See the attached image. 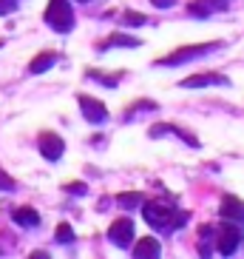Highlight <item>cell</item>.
<instances>
[{
    "mask_svg": "<svg viewBox=\"0 0 244 259\" xmlns=\"http://www.w3.org/2000/svg\"><path fill=\"white\" fill-rule=\"evenodd\" d=\"M142 217L156 231H176L179 225L188 222V213L179 211L173 202H162V199H148V202H142Z\"/></svg>",
    "mask_w": 244,
    "mask_h": 259,
    "instance_id": "obj_1",
    "label": "cell"
},
{
    "mask_svg": "<svg viewBox=\"0 0 244 259\" xmlns=\"http://www.w3.org/2000/svg\"><path fill=\"white\" fill-rule=\"evenodd\" d=\"M221 49V40H210V43H196V46H182V49H173L170 54L159 57L156 66H185V63L191 60H199V57H205V54L216 52Z\"/></svg>",
    "mask_w": 244,
    "mask_h": 259,
    "instance_id": "obj_2",
    "label": "cell"
},
{
    "mask_svg": "<svg viewBox=\"0 0 244 259\" xmlns=\"http://www.w3.org/2000/svg\"><path fill=\"white\" fill-rule=\"evenodd\" d=\"M213 239H216V251H219L221 256H233L236 248L244 242V225L224 220L219 225V231H213Z\"/></svg>",
    "mask_w": 244,
    "mask_h": 259,
    "instance_id": "obj_3",
    "label": "cell"
},
{
    "mask_svg": "<svg viewBox=\"0 0 244 259\" xmlns=\"http://www.w3.org/2000/svg\"><path fill=\"white\" fill-rule=\"evenodd\" d=\"M43 17H46V23L51 26L54 31H60V34H69V31L74 29V9H71L69 0H48Z\"/></svg>",
    "mask_w": 244,
    "mask_h": 259,
    "instance_id": "obj_4",
    "label": "cell"
},
{
    "mask_svg": "<svg viewBox=\"0 0 244 259\" xmlns=\"http://www.w3.org/2000/svg\"><path fill=\"white\" fill-rule=\"evenodd\" d=\"M134 231H137L134 220H128V217H119V220L111 222V228H108V239H111L116 248H128V245L134 242Z\"/></svg>",
    "mask_w": 244,
    "mask_h": 259,
    "instance_id": "obj_5",
    "label": "cell"
},
{
    "mask_svg": "<svg viewBox=\"0 0 244 259\" xmlns=\"http://www.w3.org/2000/svg\"><path fill=\"white\" fill-rule=\"evenodd\" d=\"M77 103H80V108H83V117H85L88 122H94V125H102V122L108 120V108H105V103H99L97 97L80 94V97H77Z\"/></svg>",
    "mask_w": 244,
    "mask_h": 259,
    "instance_id": "obj_6",
    "label": "cell"
},
{
    "mask_svg": "<svg viewBox=\"0 0 244 259\" xmlns=\"http://www.w3.org/2000/svg\"><path fill=\"white\" fill-rule=\"evenodd\" d=\"M37 145H40V154H43L48 162H57L63 157V151H66L63 137H60V134H54V131H43L40 140H37Z\"/></svg>",
    "mask_w": 244,
    "mask_h": 259,
    "instance_id": "obj_7",
    "label": "cell"
},
{
    "mask_svg": "<svg viewBox=\"0 0 244 259\" xmlns=\"http://www.w3.org/2000/svg\"><path fill=\"white\" fill-rule=\"evenodd\" d=\"M139 46H142V40L139 37L125 34V31H114V34H108L105 40H99L97 52H108V49H139Z\"/></svg>",
    "mask_w": 244,
    "mask_h": 259,
    "instance_id": "obj_8",
    "label": "cell"
},
{
    "mask_svg": "<svg viewBox=\"0 0 244 259\" xmlns=\"http://www.w3.org/2000/svg\"><path fill=\"white\" fill-rule=\"evenodd\" d=\"M207 85H230V80L216 71H202V74H191L182 80V89H207Z\"/></svg>",
    "mask_w": 244,
    "mask_h": 259,
    "instance_id": "obj_9",
    "label": "cell"
},
{
    "mask_svg": "<svg viewBox=\"0 0 244 259\" xmlns=\"http://www.w3.org/2000/svg\"><path fill=\"white\" fill-rule=\"evenodd\" d=\"M162 134H176V137H182L185 143L191 145V148H199L196 134H191V131L179 128V125H170V122H159V125H151V128H148V137H153V140H159Z\"/></svg>",
    "mask_w": 244,
    "mask_h": 259,
    "instance_id": "obj_10",
    "label": "cell"
},
{
    "mask_svg": "<svg viewBox=\"0 0 244 259\" xmlns=\"http://www.w3.org/2000/svg\"><path fill=\"white\" fill-rule=\"evenodd\" d=\"M227 0H191L188 3V12H191L193 17H210L216 15V12H227Z\"/></svg>",
    "mask_w": 244,
    "mask_h": 259,
    "instance_id": "obj_11",
    "label": "cell"
},
{
    "mask_svg": "<svg viewBox=\"0 0 244 259\" xmlns=\"http://www.w3.org/2000/svg\"><path fill=\"white\" fill-rule=\"evenodd\" d=\"M221 220H230V222H238V225H244V202L238 197H224L221 199Z\"/></svg>",
    "mask_w": 244,
    "mask_h": 259,
    "instance_id": "obj_12",
    "label": "cell"
},
{
    "mask_svg": "<svg viewBox=\"0 0 244 259\" xmlns=\"http://www.w3.org/2000/svg\"><path fill=\"white\" fill-rule=\"evenodd\" d=\"M162 245L156 242V236H142L137 245H134V256L137 259H159Z\"/></svg>",
    "mask_w": 244,
    "mask_h": 259,
    "instance_id": "obj_13",
    "label": "cell"
},
{
    "mask_svg": "<svg viewBox=\"0 0 244 259\" xmlns=\"http://www.w3.org/2000/svg\"><path fill=\"white\" fill-rule=\"evenodd\" d=\"M12 220H15L20 228H37L40 225V213L34 211V208H29V205H20V208L12 211Z\"/></svg>",
    "mask_w": 244,
    "mask_h": 259,
    "instance_id": "obj_14",
    "label": "cell"
},
{
    "mask_svg": "<svg viewBox=\"0 0 244 259\" xmlns=\"http://www.w3.org/2000/svg\"><path fill=\"white\" fill-rule=\"evenodd\" d=\"M57 63V54L54 52H40L34 60L29 63V74H43V71H48Z\"/></svg>",
    "mask_w": 244,
    "mask_h": 259,
    "instance_id": "obj_15",
    "label": "cell"
},
{
    "mask_svg": "<svg viewBox=\"0 0 244 259\" xmlns=\"http://www.w3.org/2000/svg\"><path fill=\"white\" fill-rule=\"evenodd\" d=\"M145 202V197L139 194V191H122V194H116V205H122L125 211H134L137 205H142Z\"/></svg>",
    "mask_w": 244,
    "mask_h": 259,
    "instance_id": "obj_16",
    "label": "cell"
},
{
    "mask_svg": "<svg viewBox=\"0 0 244 259\" xmlns=\"http://www.w3.org/2000/svg\"><path fill=\"white\" fill-rule=\"evenodd\" d=\"M85 77H91V80H97V83L114 89V85H119V77L122 74H102V71H97V69H88V71H85Z\"/></svg>",
    "mask_w": 244,
    "mask_h": 259,
    "instance_id": "obj_17",
    "label": "cell"
},
{
    "mask_svg": "<svg viewBox=\"0 0 244 259\" xmlns=\"http://www.w3.org/2000/svg\"><path fill=\"white\" fill-rule=\"evenodd\" d=\"M142 23H148V17L142 12H125L122 15V26H142Z\"/></svg>",
    "mask_w": 244,
    "mask_h": 259,
    "instance_id": "obj_18",
    "label": "cell"
},
{
    "mask_svg": "<svg viewBox=\"0 0 244 259\" xmlns=\"http://www.w3.org/2000/svg\"><path fill=\"white\" fill-rule=\"evenodd\" d=\"M142 108H148V111H156V103H151V100H139V103H134V106L125 111V120H131V117L137 114V111H142Z\"/></svg>",
    "mask_w": 244,
    "mask_h": 259,
    "instance_id": "obj_19",
    "label": "cell"
},
{
    "mask_svg": "<svg viewBox=\"0 0 244 259\" xmlns=\"http://www.w3.org/2000/svg\"><path fill=\"white\" fill-rule=\"evenodd\" d=\"M57 242H74V231H71V225H66V222L57 225Z\"/></svg>",
    "mask_w": 244,
    "mask_h": 259,
    "instance_id": "obj_20",
    "label": "cell"
},
{
    "mask_svg": "<svg viewBox=\"0 0 244 259\" xmlns=\"http://www.w3.org/2000/svg\"><path fill=\"white\" fill-rule=\"evenodd\" d=\"M17 6H20V0H0V15H12V12H17Z\"/></svg>",
    "mask_w": 244,
    "mask_h": 259,
    "instance_id": "obj_21",
    "label": "cell"
},
{
    "mask_svg": "<svg viewBox=\"0 0 244 259\" xmlns=\"http://www.w3.org/2000/svg\"><path fill=\"white\" fill-rule=\"evenodd\" d=\"M17 183L12 180V177L6 174V171H0V191H15Z\"/></svg>",
    "mask_w": 244,
    "mask_h": 259,
    "instance_id": "obj_22",
    "label": "cell"
},
{
    "mask_svg": "<svg viewBox=\"0 0 244 259\" xmlns=\"http://www.w3.org/2000/svg\"><path fill=\"white\" fill-rule=\"evenodd\" d=\"M63 188L69 191V194H85V191H88L83 183H69V185H63Z\"/></svg>",
    "mask_w": 244,
    "mask_h": 259,
    "instance_id": "obj_23",
    "label": "cell"
},
{
    "mask_svg": "<svg viewBox=\"0 0 244 259\" xmlns=\"http://www.w3.org/2000/svg\"><path fill=\"white\" fill-rule=\"evenodd\" d=\"M176 0H151V6H156V9H170Z\"/></svg>",
    "mask_w": 244,
    "mask_h": 259,
    "instance_id": "obj_24",
    "label": "cell"
},
{
    "mask_svg": "<svg viewBox=\"0 0 244 259\" xmlns=\"http://www.w3.org/2000/svg\"><path fill=\"white\" fill-rule=\"evenodd\" d=\"M77 3H88V0H77Z\"/></svg>",
    "mask_w": 244,
    "mask_h": 259,
    "instance_id": "obj_25",
    "label": "cell"
}]
</instances>
